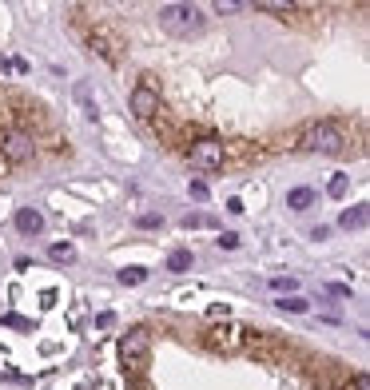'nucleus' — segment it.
<instances>
[{
	"mask_svg": "<svg viewBox=\"0 0 370 390\" xmlns=\"http://www.w3.org/2000/svg\"><path fill=\"white\" fill-rule=\"evenodd\" d=\"M299 147H303V152H319V156H346V152H350V135H346L343 123L315 120V123L303 128Z\"/></svg>",
	"mask_w": 370,
	"mask_h": 390,
	"instance_id": "f257e3e1",
	"label": "nucleus"
},
{
	"mask_svg": "<svg viewBox=\"0 0 370 390\" xmlns=\"http://www.w3.org/2000/svg\"><path fill=\"white\" fill-rule=\"evenodd\" d=\"M156 16H160V28H167L172 36H196L207 25V16H203L199 4H160Z\"/></svg>",
	"mask_w": 370,
	"mask_h": 390,
	"instance_id": "f03ea898",
	"label": "nucleus"
},
{
	"mask_svg": "<svg viewBox=\"0 0 370 390\" xmlns=\"http://www.w3.org/2000/svg\"><path fill=\"white\" fill-rule=\"evenodd\" d=\"M32 156H36V135L28 132V128L8 123V128L0 132V159H4L8 168H20V163H28Z\"/></svg>",
	"mask_w": 370,
	"mask_h": 390,
	"instance_id": "7ed1b4c3",
	"label": "nucleus"
},
{
	"mask_svg": "<svg viewBox=\"0 0 370 390\" xmlns=\"http://www.w3.org/2000/svg\"><path fill=\"white\" fill-rule=\"evenodd\" d=\"M243 339H247V327H243V323L223 318V323L207 327V335H203V347H207V351H215V354H239V351H243Z\"/></svg>",
	"mask_w": 370,
	"mask_h": 390,
	"instance_id": "20e7f679",
	"label": "nucleus"
},
{
	"mask_svg": "<svg viewBox=\"0 0 370 390\" xmlns=\"http://www.w3.org/2000/svg\"><path fill=\"white\" fill-rule=\"evenodd\" d=\"M148 354H151V335L144 327L128 330V335L120 339V358H123V370H128V375H144Z\"/></svg>",
	"mask_w": 370,
	"mask_h": 390,
	"instance_id": "39448f33",
	"label": "nucleus"
},
{
	"mask_svg": "<svg viewBox=\"0 0 370 390\" xmlns=\"http://www.w3.org/2000/svg\"><path fill=\"white\" fill-rule=\"evenodd\" d=\"M187 163L199 171H219L223 163H227V156H223V140H215V135H199L196 144L187 147Z\"/></svg>",
	"mask_w": 370,
	"mask_h": 390,
	"instance_id": "423d86ee",
	"label": "nucleus"
},
{
	"mask_svg": "<svg viewBox=\"0 0 370 390\" xmlns=\"http://www.w3.org/2000/svg\"><path fill=\"white\" fill-rule=\"evenodd\" d=\"M132 112H136L139 120H156L163 112V104H160V92L151 84H136L132 88Z\"/></svg>",
	"mask_w": 370,
	"mask_h": 390,
	"instance_id": "0eeeda50",
	"label": "nucleus"
},
{
	"mask_svg": "<svg viewBox=\"0 0 370 390\" xmlns=\"http://www.w3.org/2000/svg\"><path fill=\"white\" fill-rule=\"evenodd\" d=\"M16 231L20 235H40L44 231V215L36 208H20L16 211Z\"/></svg>",
	"mask_w": 370,
	"mask_h": 390,
	"instance_id": "6e6552de",
	"label": "nucleus"
},
{
	"mask_svg": "<svg viewBox=\"0 0 370 390\" xmlns=\"http://www.w3.org/2000/svg\"><path fill=\"white\" fill-rule=\"evenodd\" d=\"M315 199H319L315 187H291V191H287V208H291V211H307Z\"/></svg>",
	"mask_w": 370,
	"mask_h": 390,
	"instance_id": "1a4fd4ad",
	"label": "nucleus"
},
{
	"mask_svg": "<svg viewBox=\"0 0 370 390\" xmlns=\"http://www.w3.org/2000/svg\"><path fill=\"white\" fill-rule=\"evenodd\" d=\"M338 227H346V231H358V227H366V203H355V208H346L343 220H338Z\"/></svg>",
	"mask_w": 370,
	"mask_h": 390,
	"instance_id": "9d476101",
	"label": "nucleus"
},
{
	"mask_svg": "<svg viewBox=\"0 0 370 390\" xmlns=\"http://www.w3.org/2000/svg\"><path fill=\"white\" fill-rule=\"evenodd\" d=\"M275 307H279V311H291V315H307V311H310V303H307V299H299V295H279Z\"/></svg>",
	"mask_w": 370,
	"mask_h": 390,
	"instance_id": "9b49d317",
	"label": "nucleus"
},
{
	"mask_svg": "<svg viewBox=\"0 0 370 390\" xmlns=\"http://www.w3.org/2000/svg\"><path fill=\"white\" fill-rule=\"evenodd\" d=\"M187 267H191V251H172V255H167V271L184 275Z\"/></svg>",
	"mask_w": 370,
	"mask_h": 390,
	"instance_id": "f8f14e48",
	"label": "nucleus"
},
{
	"mask_svg": "<svg viewBox=\"0 0 370 390\" xmlns=\"http://www.w3.org/2000/svg\"><path fill=\"white\" fill-rule=\"evenodd\" d=\"M48 255H52V263H72V259H76V247H72V243H52Z\"/></svg>",
	"mask_w": 370,
	"mask_h": 390,
	"instance_id": "ddd939ff",
	"label": "nucleus"
},
{
	"mask_svg": "<svg viewBox=\"0 0 370 390\" xmlns=\"http://www.w3.org/2000/svg\"><path fill=\"white\" fill-rule=\"evenodd\" d=\"M255 8H259V13H295L299 4H291V0H259Z\"/></svg>",
	"mask_w": 370,
	"mask_h": 390,
	"instance_id": "4468645a",
	"label": "nucleus"
},
{
	"mask_svg": "<svg viewBox=\"0 0 370 390\" xmlns=\"http://www.w3.org/2000/svg\"><path fill=\"white\" fill-rule=\"evenodd\" d=\"M76 100L84 104V116H88V120H96V116H100L96 104H92V92H88V84H76Z\"/></svg>",
	"mask_w": 370,
	"mask_h": 390,
	"instance_id": "2eb2a0df",
	"label": "nucleus"
},
{
	"mask_svg": "<svg viewBox=\"0 0 370 390\" xmlns=\"http://www.w3.org/2000/svg\"><path fill=\"white\" fill-rule=\"evenodd\" d=\"M144 279H148V271H144V267H123V271H120V283H123V287H139Z\"/></svg>",
	"mask_w": 370,
	"mask_h": 390,
	"instance_id": "dca6fc26",
	"label": "nucleus"
},
{
	"mask_svg": "<svg viewBox=\"0 0 370 390\" xmlns=\"http://www.w3.org/2000/svg\"><path fill=\"white\" fill-rule=\"evenodd\" d=\"M346 187H350V175H334V180L327 183V195H331V199H343Z\"/></svg>",
	"mask_w": 370,
	"mask_h": 390,
	"instance_id": "f3484780",
	"label": "nucleus"
},
{
	"mask_svg": "<svg viewBox=\"0 0 370 390\" xmlns=\"http://www.w3.org/2000/svg\"><path fill=\"white\" fill-rule=\"evenodd\" d=\"M271 287H275L279 295H295L299 279H295V275H275V279H271Z\"/></svg>",
	"mask_w": 370,
	"mask_h": 390,
	"instance_id": "a211bd4d",
	"label": "nucleus"
},
{
	"mask_svg": "<svg viewBox=\"0 0 370 390\" xmlns=\"http://www.w3.org/2000/svg\"><path fill=\"white\" fill-rule=\"evenodd\" d=\"M215 13H247L243 0H215Z\"/></svg>",
	"mask_w": 370,
	"mask_h": 390,
	"instance_id": "6ab92c4d",
	"label": "nucleus"
},
{
	"mask_svg": "<svg viewBox=\"0 0 370 390\" xmlns=\"http://www.w3.org/2000/svg\"><path fill=\"white\" fill-rule=\"evenodd\" d=\"M136 227H163V215H156V211H144V215H136Z\"/></svg>",
	"mask_w": 370,
	"mask_h": 390,
	"instance_id": "aec40b11",
	"label": "nucleus"
},
{
	"mask_svg": "<svg viewBox=\"0 0 370 390\" xmlns=\"http://www.w3.org/2000/svg\"><path fill=\"white\" fill-rule=\"evenodd\" d=\"M184 227L187 231H191V227H215V220H211V215H187Z\"/></svg>",
	"mask_w": 370,
	"mask_h": 390,
	"instance_id": "412c9836",
	"label": "nucleus"
},
{
	"mask_svg": "<svg viewBox=\"0 0 370 390\" xmlns=\"http://www.w3.org/2000/svg\"><path fill=\"white\" fill-rule=\"evenodd\" d=\"M187 191H191V199H196V203H203V199H207V183H203V180H191V187H187Z\"/></svg>",
	"mask_w": 370,
	"mask_h": 390,
	"instance_id": "4be33fe9",
	"label": "nucleus"
},
{
	"mask_svg": "<svg viewBox=\"0 0 370 390\" xmlns=\"http://www.w3.org/2000/svg\"><path fill=\"white\" fill-rule=\"evenodd\" d=\"M215 243H219L223 251H235V247H239V235H235V231H223L219 239H215Z\"/></svg>",
	"mask_w": 370,
	"mask_h": 390,
	"instance_id": "5701e85b",
	"label": "nucleus"
},
{
	"mask_svg": "<svg viewBox=\"0 0 370 390\" xmlns=\"http://www.w3.org/2000/svg\"><path fill=\"white\" fill-rule=\"evenodd\" d=\"M350 390H370V378H366V370H358V375L350 378Z\"/></svg>",
	"mask_w": 370,
	"mask_h": 390,
	"instance_id": "b1692460",
	"label": "nucleus"
},
{
	"mask_svg": "<svg viewBox=\"0 0 370 390\" xmlns=\"http://www.w3.org/2000/svg\"><path fill=\"white\" fill-rule=\"evenodd\" d=\"M4 327H20V330H32V323H25L20 315H4Z\"/></svg>",
	"mask_w": 370,
	"mask_h": 390,
	"instance_id": "393cba45",
	"label": "nucleus"
},
{
	"mask_svg": "<svg viewBox=\"0 0 370 390\" xmlns=\"http://www.w3.org/2000/svg\"><path fill=\"white\" fill-rule=\"evenodd\" d=\"M111 323H116V315H111V311H104V315L96 318V327H111Z\"/></svg>",
	"mask_w": 370,
	"mask_h": 390,
	"instance_id": "a878e982",
	"label": "nucleus"
}]
</instances>
